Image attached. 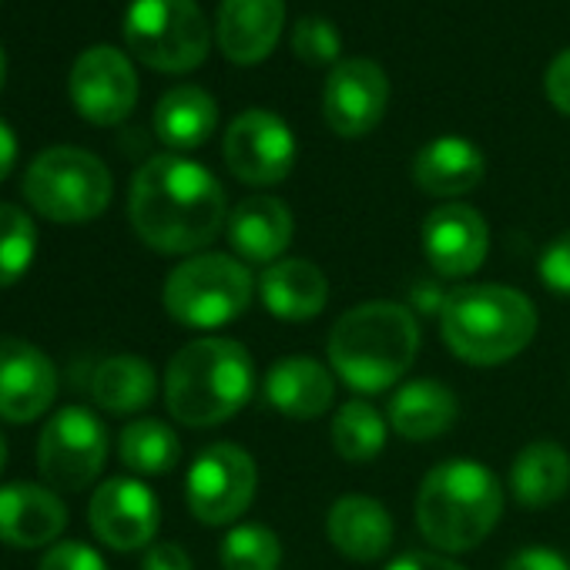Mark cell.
Returning a JSON list of instances; mask_svg holds the SVG:
<instances>
[{"mask_svg":"<svg viewBox=\"0 0 570 570\" xmlns=\"http://www.w3.org/2000/svg\"><path fill=\"white\" fill-rule=\"evenodd\" d=\"M252 293L255 282L245 262L225 252H198L168 272L161 303L178 326L212 333L235 323L252 306Z\"/></svg>","mask_w":570,"mask_h":570,"instance_id":"6","label":"cell"},{"mask_svg":"<svg viewBox=\"0 0 570 570\" xmlns=\"http://www.w3.org/2000/svg\"><path fill=\"white\" fill-rule=\"evenodd\" d=\"M218 557L225 570H278L282 540L265 523H238L225 533Z\"/></svg>","mask_w":570,"mask_h":570,"instance_id":"31","label":"cell"},{"mask_svg":"<svg viewBox=\"0 0 570 570\" xmlns=\"http://www.w3.org/2000/svg\"><path fill=\"white\" fill-rule=\"evenodd\" d=\"M456 416H460L456 393L440 380H410L393 393L386 406V423L393 426V433L413 443H426L450 433Z\"/></svg>","mask_w":570,"mask_h":570,"instance_id":"24","label":"cell"},{"mask_svg":"<svg viewBox=\"0 0 570 570\" xmlns=\"http://www.w3.org/2000/svg\"><path fill=\"white\" fill-rule=\"evenodd\" d=\"M258 299L282 323H306L326 309L330 278L309 258H278L258 278Z\"/></svg>","mask_w":570,"mask_h":570,"instance_id":"21","label":"cell"},{"mask_svg":"<svg viewBox=\"0 0 570 570\" xmlns=\"http://www.w3.org/2000/svg\"><path fill=\"white\" fill-rule=\"evenodd\" d=\"M543 88H547L550 105H553L560 115H567V118H570V48H567V51H560V55L550 61L547 78H543Z\"/></svg>","mask_w":570,"mask_h":570,"instance_id":"35","label":"cell"},{"mask_svg":"<svg viewBox=\"0 0 570 570\" xmlns=\"http://www.w3.org/2000/svg\"><path fill=\"white\" fill-rule=\"evenodd\" d=\"M503 483L470 456L436 463L416 493V527L440 553L476 550L503 517Z\"/></svg>","mask_w":570,"mask_h":570,"instance_id":"2","label":"cell"},{"mask_svg":"<svg viewBox=\"0 0 570 570\" xmlns=\"http://www.w3.org/2000/svg\"><path fill=\"white\" fill-rule=\"evenodd\" d=\"M490 252L487 218L463 202L440 205L423 222V255L430 268L443 278L473 275Z\"/></svg>","mask_w":570,"mask_h":570,"instance_id":"16","label":"cell"},{"mask_svg":"<svg viewBox=\"0 0 570 570\" xmlns=\"http://www.w3.org/2000/svg\"><path fill=\"white\" fill-rule=\"evenodd\" d=\"M393 533H396V527H393L386 503H380L376 497H366V493H346L326 513L330 543L343 557L360 560V563L380 560L393 547Z\"/></svg>","mask_w":570,"mask_h":570,"instance_id":"22","label":"cell"},{"mask_svg":"<svg viewBox=\"0 0 570 570\" xmlns=\"http://www.w3.org/2000/svg\"><path fill=\"white\" fill-rule=\"evenodd\" d=\"M503 570H570V563L553 547H523L507 560Z\"/></svg>","mask_w":570,"mask_h":570,"instance_id":"37","label":"cell"},{"mask_svg":"<svg viewBox=\"0 0 570 570\" xmlns=\"http://www.w3.org/2000/svg\"><path fill=\"white\" fill-rule=\"evenodd\" d=\"M386 436H390L386 416L366 400H350L333 416V446L346 463L356 466L373 463L386 450Z\"/></svg>","mask_w":570,"mask_h":570,"instance_id":"29","label":"cell"},{"mask_svg":"<svg viewBox=\"0 0 570 570\" xmlns=\"http://www.w3.org/2000/svg\"><path fill=\"white\" fill-rule=\"evenodd\" d=\"M225 228L238 258L255 265H272L289 252L296 235V218L289 205L275 195H248L232 208Z\"/></svg>","mask_w":570,"mask_h":570,"instance_id":"19","label":"cell"},{"mask_svg":"<svg viewBox=\"0 0 570 570\" xmlns=\"http://www.w3.org/2000/svg\"><path fill=\"white\" fill-rule=\"evenodd\" d=\"M285 28V0H222L215 41L218 51L242 68L262 65Z\"/></svg>","mask_w":570,"mask_h":570,"instance_id":"18","label":"cell"},{"mask_svg":"<svg viewBox=\"0 0 570 570\" xmlns=\"http://www.w3.org/2000/svg\"><path fill=\"white\" fill-rule=\"evenodd\" d=\"M125 45L151 71L188 75L212 51V28L195 0H131Z\"/></svg>","mask_w":570,"mask_h":570,"instance_id":"8","label":"cell"},{"mask_svg":"<svg viewBox=\"0 0 570 570\" xmlns=\"http://www.w3.org/2000/svg\"><path fill=\"white\" fill-rule=\"evenodd\" d=\"M440 336L460 363L500 366L533 343L537 309L510 285H460L440 306Z\"/></svg>","mask_w":570,"mask_h":570,"instance_id":"5","label":"cell"},{"mask_svg":"<svg viewBox=\"0 0 570 570\" xmlns=\"http://www.w3.org/2000/svg\"><path fill=\"white\" fill-rule=\"evenodd\" d=\"M108 460V430L85 406L58 410L38 436V470L51 490L78 493L98 480Z\"/></svg>","mask_w":570,"mask_h":570,"instance_id":"9","label":"cell"},{"mask_svg":"<svg viewBox=\"0 0 570 570\" xmlns=\"http://www.w3.org/2000/svg\"><path fill=\"white\" fill-rule=\"evenodd\" d=\"M4 466H8V440L0 433V473H4Z\"/></svg>","mask_w":570,"mask_h":570,"instance_id":"41","label":"cell"},{"mask_svg":"<svg viewBox=\"0 0 570 570\" xmlns=\"http://www.w3.org/2000/svg\"><path fill=\"white\" fill-rule=\"evenodd\" d=\"M65 527L68 507L58 497V490L31 480L0 487V543L4 547H55Z\"/></svg>","mask_w":570,"mask_h":570,"instance_id":"17","label":"cell"},{"mask_svg":"<svg viewBox=\"0 0 570 570\" xmlns=\"http://www.w3.org/2000/svg\"><path fill=\"white\" fill-rule=\"evenodd\" d=\"M222 151L228 171L252 188H268L285 181L293 175L299 155L293 128L278 115L262 108H248L228 125Z\"/></svg>","mask_w":570,"mask_h":570,"instance_id":"11","label":"cell"},{"mask_svg":"<svg viewBox=\"0 0 570 570\" xmlns=\"http://www.w3.org/2000/svg\"><path fill=\"white\" fill-rule=\"evenodd\" d=\"M507 487L513 500L527 510L553 507L570 490V453L553 440L527 443L510 463Z\"/></svg>","mask_w":570,"mask_h":570,"instance_id":"25","label":"cell"},{"mask_svg":"<svg viewBox=\"0 0 570 570\" xmlns=\"http://www.w3.org/2000/svg\"><path fill=\"white\" fill-rule=\"evenodd\" d=\"M386 570H466V567H460L456 560H450V557H443V553L410 550V553H400Z\"/></svg>","mask_w":570,"mask_h":570,"instance_id":"38","label":"cell"},{"mask_svg":"<svg viewBox=\"0 0 570 570\" xmlns=\"http://www.w3.org/2000/svg\"><path fill=\"white\" fill-rule=\"evenodd\" d=\"M218 128V105L198 85H178L155 105V135L171 155L202 148Z\"/></svg>","mask_w":570,"mask_h":570,"instance_id":"26","label":"cell"},{"mask_svg":"<svg viewBox=\"0 0 570 570\" xmlns=\"http://www.w3.org/2000/svg\"><path fill=\"white\" fill-rule=\"evenodd\" d=\"M38 570H108L105 557L81 540H58L45 550Z\"/></svg>","mask_w":570,"mask_h":570,"instance_id":"34","label":"cell"},{"mask_svg":"<svg viewBox=\"0 0 570 570\" xmlns=\"http://www.w3.org/2000/svg\"><path fill=\"white\" fill-rule=\"evenodd\" d=\"M537 275L547 285V293L570 299V232L547 242V248L537 258Z\"/></svg>","mask_w":570,"mask_h":570,"instance_id":"33","label":"cell"},{"mask_svg":"<svg viewBox=\"0 0 570 570\" xmlns=\"http://www.w3.org/2000/svg\"><path fill=\"white\" fill-rule=\"evenodd\" d=\"M115 195L108 165L75 145L41 151L24 171L28 205L55 225H85L105 215Z\"/></svg>","mask_w":570,"mask_h":570,"instance_id":"7","label":"cell"},{"mask_svg":"<svg viewBox=\"0 0 570 570\" xmlns=\"http://www.w3.org/2000/svg\"><path fill=\"white\" fill-rule=\"evenodd\" d=\"M18 165V135L11 131V125L0 118V181H8L11 171Z\"/></svg>","mask_w":570,"mask_h":570,"instance_id":"39","label":"cell"},{"mask_svg":"<svg viewBox=\"0 0 570 570\" xmlns=\"http://www.w3.org/2000/svg\"><path fill=\"white\" fill-rule=\"evenodd\" d=\"M4 81H8V55L0 48V88H4Z\"/></svg>","mask_w":570,"mask_h":570,"instance_id":"40","label":"cell"},{"mask_svg":"<svg viewBox=\"0 0 570 570\" xmlns=\"http://www.w3.org/2000/svg\"><path fill=\"white\" fill-rule=\"evenodd\" d=\"M258 470L248 450L235 443L205 446L185 476V503L205 527L235 523L255 500Z\"/></svg>","mask_w":570,"mask_h":570,"instance_id":"10","label":"cell"},{"mask_svg":"<svg viewBox=\"0 0 570 570\" xmlns=\"http://www.w3.org/2000/svg\"><path fill=\"white\" fill-rule=\"evenodd\" d=\"M135 235L158 255H198L228 225L222 181L185 155L148 158L128 191Z\"/></svg>","mask_w":570,"mask_h":570,"instance_id":"1","label":"cell"},{"mask_svg":"<svg viewBox=\"0 0 570 570\" xmlns=\"http://www.w3.org/2000/svg\"><path fill=\"white\" fill-rule=\"evenodd\" d=\"M390 105V78L370 58L340 61L323 88V118L340 138H366L380 128Z\"/></svg>","mask_w":570,"mask_h":570,"instance_id":"13","label":"cell"},{"mask_svg":"<svg viewBox=\"0 0 570 570\" xmlns=\"http://www.w3.org/2000/svg\"><path fill=\"white\" fill-rule=\"evenodd\" d=\"M262 393L282 416L320 420L336 400V373L313 356H285L265 373Z\"/></svg>","mask_w":570,"mask_h":570,"instance_id":"20","label":"cell"},{"mask_svg":"<svg viewBox=\"0 0 570 570\" xmlns=\"http://www.w3.org/2000/svg\"><path fill=\"white\" fill-rule=\"evenodd\" d=\"M118 456L138 476H161L178 466L181 440L161 420H135L118 436Z\"/></svg>","mask_w":570,"mask_h":570,"instance_id":"28","label":"cell"},{"mask_svg":"<svg viewBox=\"0 0 570 570\" xmlns=\"http://www.w3.org/2000/svg\"><path fill=\"white\" fill-rule=\"evenodd\" d=\"M487 175L483 151L460 135H443L426 141L413 158V181L433 198H460L473 191Z\"/></svg>","mask_w":570,"mask_h":570,"instance_id":"23","label":"cell"},{"mask_svg":"<svg viewBox=\"0 0 570 570\" xmlns=\"http://www.w3.org/2000/svg\"><path fill=\"white\" fill-rule=\"evenodd\" d=\"M255 390V366L242 343L202 336L181 346L165 370V403L181 426L208 430L232 420Z\"/></svg>","mask_w":570,"mask_h":570,"instance_id":"4","label":"cell"},{"mask_svg":"<svg viewBox=\"0 0 570 570\" xmlns=\"http://www.w3.org/2000/svg\"><path fill=\"white\" fill-rule=\"evenodd\" d=\"M420 353V323L400 303H363L330 333V370L356 393L396 386Z\"/></svg>","mask_w":570,"mask_h":570,"instance_id":"3","label":"cell"},{"mask_svg":"<svg viewBox=\"0 0 570 570\" xmlns=\"http://www.w3.org/2000/svg\"><path fill=\"white\" fill-rule=\"evenodd\" d=\"M340 51H343V38H340L336 24L330 18L306 14L293 28V55L299 61H306L309 68H336Z\"/></svg>","mask_w":570,"mask_h":570,"instance_id":"32","label":"cell"},{"mask_svg":"<svg viewBox=\"0 0 570 570\" xmlns=\"http://www.w3.org/2000/svg\"><path fill=\"white\" fill-rule=\"evenodd\" d=\"M58 400L55 360L18 336H0V420L35 423Z\"/></svg>","mask_w":570,"mask_h":570,"instance_id":"15","label":"cell"},{"mask_svg":"<svg viewBox=\"0 0 570 570\" xmlns=\"http://www.w3.org/2000/svg\"><path fill=\"white\" fill-rule=\"evenodd\" d=\"M38 258V225L35 218L11 205L0 202V289L18 285Z\"/></svg>","mask_w":570,"mask_h":570,"instance_id":"30","label":"cell"},{"mask_svg":"<svg viewBox=\"0 0 570 570\" xmlns=\"http://www.w3.org/2000/svg\"><path fill=\"white\" fill-rule=\"evenodd\" d=\"M155 393H158L155 366L141 356H131V353H118V356L101 360L95 376H91L95 403L115 416L141 413L145 406H151Z\"/></svg>","mask_w":570,"mask_h":570,"instance_id":"27","label":"cell"},{"mask_svg":"<svg viewBox=\"0 0 570 570\" xmlns=\"http://www.w3.org/2000/svg\"><path fill=\"white\" fill-rule=\"evenodd\" d=\"M141 570H195L188 550L181 543H171V540H158L145 550V560H141Z\"/></svg>","mask_w":570,"mask_h":570,"instance_id":"36","label":"cell"},{"mask_svg":"<svg viewBox=\"0 0 570 570\" xmlns=\"http://www.w3.org/2000/svg\"><path fill=\"white\" fill-rule=\"evenodd\" d=\"M88 523L95 537L111 550H148L161 527V507L151 487H145L141 480L111 476L91 493Z\"/></svg>","mask_w":570,"mask_h":570,"instance_id":"14","label":"cell"},{"mask_svg":"<svg viewBox=\"0 0 570 570\" xmlns=\"http://www.w3.org/2000/svg\"><path fill=\"white\" fill-rule=\"evenodd\" d=\"M71 101L78 115L98 128L121 125L138 105V75L125 51L111 45L88 48L68 78Z\"/></svg>","mask_w":570,"mask_h":570,"instance_id":"12","label":"cell"}]
</instances>
